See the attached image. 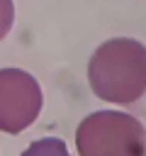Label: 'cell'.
Here are the masks:
<instances>
[{"mask_svg":"<svg viewBox=\"0 0 146 156\" xmlns=\"http://www.w3.org/2000/svg\"><path fill=\"white\" fill-rule=\"evenodd\" d=\"M44 105L36 78L22 68H0V132L19 134L39 117Z\"/></svg>","mask_w":146,"mask_h":156,"instance_id":"3957f363","label":"cell"},{"mask_svg":"<svg viewBox=\"0 0 146 156\" xmlns=\"http://www.w3.org/2000/svg\"><path fill=\"white\" fill-rule=\"evenodd\" d=\"M88 80L97 98L129 105L146 90V49L129 37H114L95 49L88 61Z\"/></svg>","mask_w":146,"mask_h":156,"instance_id":"6da1fadb","label":"cell"},{"mask_svg":"<svg viewBox=\"0 0 146 156\" xmlns=\"http://www.w3.org/2000/svg\"><path fill=\"white\" fill-rule=\"evenodd\" d=\"M19 156H71V154H68L63 139L46 136V139H36V141H32Z\"/></svg>","mask_w":146,"mask_h":156,"instance_id":"277c9868","label":"cell"},{"mask_svg":"<svg viewBox=\"0 0 146 156\" xmlns=\"http://www.w3.org/2000/svg\"><path fill=\"white\" fill-rule=\"evenodd\" d=\"M78 156H144V124L119 110H97L75 129Z\"/></svg>","mask_w":146,"mask_h":156,"instance_id":"7a4b0ae2","label":"cell"},{"mask_svg":"<svg viewBox=\"0 0 146 156\" xmlns=\"http://www.w3.org/2000/svg\"><path fill=\"white\" fill-rule=\"evenodd\" d=\"M12 20H15V5L10 0H0V39L12 29Z\"/></svg>","mask_w":146,"mask_h":156,"instance_id":"5b68a950","label":"cell"}]
</instances>
